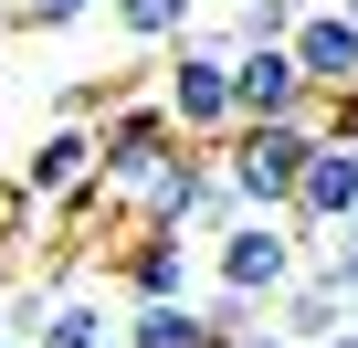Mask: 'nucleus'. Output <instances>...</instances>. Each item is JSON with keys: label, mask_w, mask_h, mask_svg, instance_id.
<instances>
[{"label": "nucleus", "mask_w": 358, "mask_h": 348, "mask_svg": "<svg viewBox=\"0 0 358 348\" xmlns=\"http://www.w3.org/2000/svg\"><path fill=\"white\" fill-rule=\"evenodd\" d=\"M232 53H243L232 32H201V22H190V32L169 43V64H158V106H169V127L190 137V148H222V137L243 127V106H232Z\"/></svg>", "instance_id": "f257e3e1"}, {"label": "nucleus", "mask_w": 358, "mask_h": 348, "mask_svg": "<svg viewBox=\"0 0 358 348\" xmlns=\"http://www.w3.org/2000/svg\"><path fill=\"white\" fill-rule=\"evenodd\" d=\"M295 274H306V232H295L285 211H232V222L211 232V285H222V295L274 306Z\"/></svg>", "instance_id": "f03ea898"}, {"label": "nucleus", "mask_w": 358, "mask_h": 348, "mask_svg": "<svg viewBox=\"0 0 358 348\" xmlns=\"http://www.w3.org/2000/svg\"><path fill=\"white\" fill-rule=\"evenodd\" d=\"M306 148H316L306 116H243V127L222 137V180H232V201H243V211H285Z\"/></svg>", "instance_id": "7ed1b4c3"}, {"label": "nucleus", "mask_w": 358, "mask_h": 348, "mask_svg": "<svg viewBox=\"0 0 358 348\" xmlns=\"http://www.w3.org/2000/svg\"><path fill=\"white\" fill-rule=\"evenodd\" d=\"M95 148H106V158H95V169H106V190H116V211H127V190L148 180L169 148H179V127H169V106H158V95H116V106L95 116Z\"/></svg>", "instance_id": "20e7f679"}, {"label": "nucleus", "mask_w": 358, "mask_h": 348, "mask_svg": "<svg viewBox=\"0 0 358 348\" xmlns=\"http://www.w3.org/2000/svg\"><path fill=\"white\" fill-rule=\"evenodd\" d=\"M285 222H295V232H316V243H327L337 222H358V137H316V148H306Z\"/></svg>", "instance_id": "39448f33"}, {"label": "nucleus", "mask_w": 358, "mask_h": 348, "mask_svg": "<svg viewBox=\"0 0 358 348\" xmlns=\"http://www.w3.org/2000/svg\"><path fill=\"white\" fill-rule=\"evenodd\" d=\"M285 53H295V74L316 95H358V22H348V0H306Z\"/></svg>", "instance_id": "423d86ee"}, {"label": "nucleus", "mask_w": 358, "mask_h": 348, "mask_svg": "<svg viewBox=\"0 0 358 348\" xmlns=\"http://www.w3.org/2000/svg\"><path fill=\"white\" fill-rule=\"evenodd\" d=\"M232 106H243V116H306L316 85L295 74L285 43H243V53H232Z\"/></svg>", "instance_id": "0eeeda50"}, {"label": "nucleus", "mask_w": 358, "mask_h": 348, "mask_svg": "<svg viewBox=\"0 0 358 348\" xmlns=\"http://www.w3.org/2000/svg\"><path fill=\"white\" fill-rule=\"evenodd\" d=\"M95 158H106V148H95V127H85V116H53V127L32 137V158H22V180H11V190H32V201H53V190H74V180H95Z\"/></svg>", "instance_id": "6e6552de"}, {"label": "nucleus", "mask_w": 358, "mask_h": 348, "mask_svg": "<svg viewBox=\"0 0 358 348\" xmlns=\"http://www.w3.org/2000/svg\"><path fill=\"white\" fill-rule=\"evenodd\" d=\"M116 285H127V306H137V295H190V232L137 222L127 253H116Z\"/></svg>", "instance_id": "1a4fd4ad"}, {"label": "nucleus", "mask_w": 358, "mask_h": 348, "mask_svg": "<svg viewBox=\"0 0 358 348\" xmlns=\"http://www.w3.org/2000/svg\"><path fill=\"white\" fill-rule=\"evenodd\" d=\"M32 348H127V316L106 295H53L43 327H32Z\"/></svg>", "instance_id": "9d476101"}, {"label": "nucleus", "mask_w": 358, "mask_h": 348, "mask_svg": "<svg viewBox=\"0 0 358 348\" xmlns=\"http://www.w3.org/2000/svg\"><path fill=\"white\" fill-rule=\"evenodd\" d=\"M337 316H358V306H348V295H337V285H327V274H316V264H306V274H295V285H285V295H274V327H285V337H295V348H316V337H327V327H337Z\"/></svg>", "instance_id": "9b49d317"}, {"label": "nucleus", "mask_w": 358, "mask_h": 348, "mask_svg": "<svg viewBox=\"0 0 358 348\" xmlns=\"http://www.w3.org/2000/svg\"><path fill=\"white\" fill-rule=\"evenodd\" d=\"M106 11H116L127 43H179L190 32V0H106Z\"/></svg>", "instance_id": "f8f14e48"}, {"label": "nucleus", "mask_w": 358, "mask_h": 348, "mask_svg": "<svg viewBox=\"0 0 358 348\" xmlns=\"http://www.w3.org/2000/svg\"><path fill=\"white\" fill-rule=\"evenodd\" d=\"M295 11H306V0H232V22H222V32H232V43H285Z\"/></svg>", "instance_id": "ddd939ff"}, {"label": "nucleus", "mask_w": 358, "mask_h": 348, "mask_svg": "<svg viewBox=\"0 0 358 348\" xmlns=\"http://www.w3.org/2000/svg\"><path fill=\"white\" fill-rule=\"evenodd\" d=\"M95 11H106V0H11V32H74Z\"/></svg>", "instance_id": "4468645a"}, {"label": "nucleus", "mask_w": 358, "mask_h": 348, "mask_svg": "<svg viewBox=\"0 0 358 348\" xmlns=\"http://www.w3.org/2000/svg\"><path fill=\"white\" fill-rule=\"evenodd\" d=\"M316 274H327V285H337V295L358 306V222H337V232L316 243Z\"/></svg>", "instance_id": "2eb2a0df"}, {"label": "nucleus", "mask_w": 358, "mask_h": 348, "mask_svg": "<svg viewBox=\"0 0 358 348\" xmlns=\"http://www.w3.org/2000/svg\"><path fill=\"white\" fill-rule=\"evenodd\" d=\"M222 348H295V337H285V327H253V316H243V327H232Z\"/></svg>", "instance_id": "dca6fc26"}, {"label": "nucleus", "mask_w": 358, "mask_h": 348, "mask_svg": "<svg viewBox=\"0 0 358 348\" xmlns=\"http://www.w3.org/2000/svg\"><path fill=\"white\" fill-rule=\"evenodd\" d=\"M0 32H11V0H0Z\"/></svg>", "instance_id": "f3484780"}, {"label": "nucleus", "mask_w": 358, "mask_h": 348, "mask_svg": "<svg viewBox=\"0 0 358 348\" xmlns=\"http://www.w3.org/2000/svg\"><path fill=\"white\" fill-rule=\"evenodd\" d=\"M0 348H11V327H0Z\"/></svg>", "instance_id": "a211bd4d"}, {"label": "nucleus", "mask_w": 358, "mask_h": 348, "mask_svg": "<svg viewBox=\"0 0 358 348\" xmlns=\"http://www.w3.org/2000/svg\"><path fill=\"white\" fill-rule=\"evenodd\" d=\"M348 22H358V0H348Z\"/></svg>", "instance_id": "6ab92c4d"}, {"label": "nucleus", "mask_w": 358, "mask_h": 348, "mask_svg": "<svg viewBox=\"0 0 358 348\" xmlns=\"http://www.w3.org/2000/svg\"><path fill=\"white\" fill-rule=\"evenodd\" d=\"M11 348H22V337H11Z\"/></svg>", "instance_id": "aec40b11"}]
</instances>
